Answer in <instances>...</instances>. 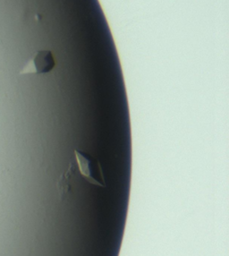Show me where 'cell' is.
I'll return each mask as SVG.
<instances>
[{
	"instance_id": "cell-1",
	"label": "cell",
	"mask_w": 229,
	"mask_h": 256,
	"mask_svg": "<svg viewBox=\"0 0 229 256\" xmlns=\"http://www.w3.org/2000/svg\"><path fill=\"white\" fill-rule=\"evenodd\" d=\"M74 158L76 160L78 170L84 178L94 186L105 188L106 184L104 180L103 170L98 160L79 150H74Z\"/></svg>"
},
{
	"instance_id": "cell-2",
	"label": "cell",
	"mask_w": 229,
	"mask_h": 256,
	"mask_svg": "<svg viewBox=\"0 0 229 256\" xmlns=\"http://www.w3.org/2000/svg\"><path fill=\"white\" fill-rule=\"evenodd\" d=\"M55 58L52 52L50 50H38L26 63L24 68L22 69L20 74L50 73L55 68Z\"/></svg>"
},
{
	"instance_id": "cell-3",
	"label": "cell",
	"mask_w": 229,
	"mask_h": 256,
	"mask_svg": "<svg viewBox=\"0 0 229 256\" xmlns=\"http://www.w3.org/2000/svg\"><path fill=\"white\" fill-rule=\"evenodd\" d=\"M76 171V162L74 158H72L69 162L68 170L60 176L56 182V189L60 200H63L68 196V192L71 191L72 180Z\"/></svg>"
}]
</instances>
